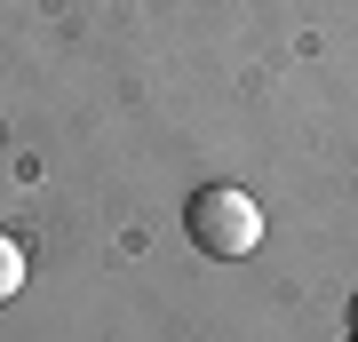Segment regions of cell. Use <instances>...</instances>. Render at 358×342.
<instances>
[{"mask_svg":"<svg viewBox=\"0 0 358 342\" xmlns=\"http://www.w3.org/2000/svg\"><path fill=\"white\" fill-rule=\"evenodd\" d=\"M16 294H24V247L0 231V303H16Z\"/></svg>","mask_w":358,"mask_h":342,"instance_id":"obj_2","label":"cell"},{"mask_svg":"<svg viewBox=\"0 0 358 342\" xmlns=\"http://www.w3.org/2000/svg\"><path fill=\"white\" fill-rule=\"evenodd\" d=\"M350 342H358V334H350Z\"/></svg>","mask_w":358,"mask_h":342,"instance_id":"obj_4","label":"cell"},{"mask_svg":"<svg viewBox=\"0 0 358 342\" xmlns=\"http://www.w3.org/2000/svg\"><path fill=\"white\" fill-rule=\"evenodd\" d=\"M183 231H192L199 255L239 263V255L263 247V207H255V191H239V183H199L192 207H183Z\"/></svg>","mask_w":358,"mask_h":342,"instance_id":"obj_1","label":"cell"},{"mask_svg":"<svg viewBox=\"0 0 358 342\" xmlns=\"http://www.w3.org/2000/svg\"><path fill=\"white\" fill-rule=\"evenodd\" d=\"M350 334H358V294H350Z\"/></svg>","mask_w":358,"mask_h":342,"instance_id":"obj_3","label":"cell"}]
</instances>
